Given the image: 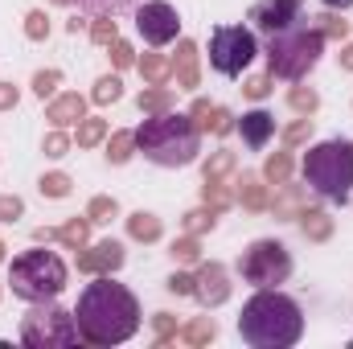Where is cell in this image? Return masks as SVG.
Instances as JSON below:
<instances>
[{
  "mask_svg": "<svg viewBox=\"0 0 353 349\" xmlns=\"http://www.w3.org/2000/svg\"><path fill=\"white\" fill-rule=\"evenodd\" d=\"M74 321L87 346H123L140 333V300L128 283L111 275H94V283H87L79 296Z\"/></svg>",
  "mask_w": 353,
  "mask_h": 349,
  "instance_id": "1",
  "label": "cell"
},
{
  "mask_svg": "<svg viewBox=\"0 0 353 349\" xmlns=\"http://www.w3.org/2000/svg\"><path fill=\"white\" fill-rule=\"evenodd\" d=\"M239 337L251 349H292L304 337V308L279 288H255L239 312Z\"/></svg>",
  "mask_w": 353,
  "mask_h": 349,
  "instance_id": "2",
  "label": "cell"
},
{
  "mask_svg": "<svg viewBox=\"0 0 353 349\" xmlns=\"http://www.w3.org/2000/svg\"><path fill=\"white\" fill-rule=\"evenodd\" d=\"M136 152H144V161L161 165V169H185L201 157V132L189 119V111H165V115H148L136 128Z\"/></svg>",
  "mask_w": 353,
  "mask_h": 349,
  "instance_id": "3",
  "label": "cell"
},
{
  "mask_svg": "<svg viewBox=\"0 0 353 349\" xmlns=\"http://www.w3.org/2000/svg\"><path fill=\"white\" fill-rule=\"evenodd\" d=\"M304 185L321 193L333 206H345L353 197V144L333 136L304 152Z\"/></svg>",
  "mask_w": 353,
  "mask_h": 349,
  "instance_id": "4",
  "label": "cell"
},
{
  "mask_svg": "<svg viewBox=\"0 0 353 349\" xmlns=\"http://www.w3.org/2000/svg\"><path fill=\"white\" fill-rule=\"evenodd\" d=\"M66 263L58 251H46V247H29L21 255H12L8 263V288L17 300H29V304H41V300H58L66 292Z\"/></svg>",
  "mask_w": 353,
  "mask_h": 349,
  "instance_id": "5",
  "label": "cell"
},
{
  "mask_svg": "<svg viewBox=\"0 0 353 349\" xmlns=\"http://www.w3.org/2000/svg\"><path fill=\"white\" fill-rule=\"evenodd\" d=\"M321 54H325V37L316 33V25H292L267 37V74L283 83H300L316 70Z\"/></svg>",
  "mask_w": 353,
  "mask_h": 349,
  "instance_id": "6",
  "label": "cell"
},
{
  "mask_svg": "<svg viewBox=\"0 0 353 349\" xmlns=\"http://www.w3.org/2000/svg\"><path fill=\"white\" fill-rule=\"evenodd\" d=\"M21 341L29 349H70L83 341V333H79L74 312H66L54 300H41L21 317Z\"/></svg>",
  "mask_w": 353,
  "mask_h": 349,
  "instance_id": "7",
  "label": "cell"
},
{
  "mask_svg": "<svg viewBox=\"0 0 353 349\" xmlns=\"http://www.w3.org/2000/svg\"><path fill=\"white\" fill-rule=\"evenodd\" d=\"M259 58V37L247 25H218L210 33V66L222 79H239Z\"/></svg>",
  "mask_w": 353,
  "mask_h": 349,
  "instance_id": "8",
  "label": "cell"
},
{
  "mask_svg": "<svg viewBox=\"0 0 353 349\" xmlns=\"http://www.w3.org/2000/svg\"><path fill=\"white\" fill-rule=\"evenodd\" d=\"M239 275L251 288H279L292 275V251L279 239H255L243 255H239Z\"/></svg>",
  "mask_w": 353,
  "mask_h": 349,
  "instance_id": "9",
  "label": "cell"
},
{
  "mask_svg": "<svg viewBox=\"0 0 353 349\" xmlns=\"http://www.w3.org/2000/svg\"><path fill=\"white\" fill-rule=\"evenodd\" d=\"M136 33L148 46H169L181 33V12L169 0H144V4H136Z\"/></svg>",
  "mask_w": 353,
  "mask_h": 349,
  "instance_id": "10",
  "label": "cell"
},
{
  "mask_svg": "<svg viewBox=\"0 0 353 349\" xmlns=\"http://www.w3.org/2000/svg\"><path fill=\"white\" fill-rule=\"evenodd\" d=\"M247 21L259 33H267V37L283 33V29H292V25L304 21V0H255L251 12H247Z\"/></svg>",
  "mask_w": 353,
  "mask_h": 349,
  "instance_id": "11",
  "label": "cell"
},
{
  "mask_svg": "<svg viewBox=\"0 0 353 349\" xmlns=\"http://www.w3.org/2000/svg\"><path fill=\"white\" fill-rule=\"evenodd\" d=\"M79 271L83 275H115L123 263H128V251H123V243L119 239H99V243H87V247H79Z\"/></svg>",
  "mask_w": 353,
  "mask_h": 349,
  "instance_id": "12",
  "label": "cell"
},
{
  "mask_svg": "<svg viewBox=\"0 0 353 349\" xmlns=\"http://www.w3.org/2000/svg\"><path fill=\"white\" fill-rule=\"evenodd\" d=\"M197 292H193V300H201L205 308H222L226 300H230V292H234V283H230V271H226V263L218 259H201L197 263Z\"/></svg>",
  "mask_w": 353,
  "mask_h": 349,
  "instance_id": "13",
  "label": "cell"
},
{
  "mask_svg": "<svg viewBox=\"0 0 353 349\" xmlns=\"http://www.w3.org/2000/svg\"><path fill=\"white\" fill-rule=\"evenodd\" d=\"M234 132L243 136V144H247L251 152H263L267 144H271V136H275V115L263 111V107H255V111H247L243 119H234Z\"/></svg>",
  "mask_w": 353,
  "mask_h": 349,
  "instance_id": "14",
  "label": "cell"
},
{
  "mask_svg": "<svg viewBox=\"0 0 353 349\" xmlns=\"http://www.w3.org/2000/svg\"><path fill=\"white\" fill-rule=\"evenodd\" d=\"M87 115V99L79 90H58L50 103H46V119L54 128H79V119Z\"/></svg>",
  "mask_w": 353,
  "mask_h": 349,
  "instance_id": "15",
  "label": "cell"
},
{
  "mask_svg": "<svg viewBox=\"0 0 353 349\" xmlns=\"http://www.w3.org/2000/svg\"><path fill=\"white\" fill-rule=\"evenodd\" d=\"M173 79H176V87L181 90H197L201 87V54H197V41H189V37L176 41Z\"/></svg>",
  "mask_w": 353,
  "mask_h": 349,
  "instance_id": "16",
  "label": "cell"
},
{
  "mask_svg": "<svg viewBox=\"0 0 353 349\" xmlns=\"http://www.w3.org/2000/svg\"><path fill=\"white\" fill-rule=\"evenodd\" d=\"M234 197L247 214H267L271 210V185L263 181V173H243L234 181Z\"/></svg>",
  "mask_w": 353,
  "mask_h": 349,
  "instance_id": "17",
  "label": "cell"
},
{
  "mask_svg": "<svg viewBox=\"0 0 353 349\" xmlns=\"http://www.w3.org/2000/svg\"><path fill=\"white\" fill-rule=\"evenodd\" d=\"M279 193L271 197V214H275V222H296V214L308 206V193H304V185H292V181H283V185H275Z\"/></svg>",
  "mask_w": 353,
  "mask_h": 349,
  "instance_id": "18",
  "label": "cell"
},
{
  "mask_svg": "<svg viewBox=\"0 0 353 349\" xmlns=\"http://www.w3.org/2000/svg\"><path fill=\"white\" fill-rule=\"evenodd\" d=\"M296 226H300V235H304L308 243H329V239H333V218H329V210H321V206H304V210L296 214Z\"/></svg>",
  "mask_w": 353,
  "mask_h": 349,
  "instance_id": "19",
  "label": "cell"
},
{
  "mask_svg": "<svg viewBox=\"0 0 353 349\" xmlns=\"http://www.w3.org/2000/svg\"><path fill=\"white\" fill-rule=\"evenodd\" d=\"M123 222H128V239H132V243L152 247V243H161V239H165V222H161L152 210H136V214H128Z\"/></svg>",
  "mask_w": 353,
  "mask_h": 349,
  "instance_id": "20",
  "label": "cell"
},
{
  "mask_svg": "<svg viewBox=\"0 0 353 349\" xmlns=\"http://www.w3.org/2000/svg\"><path fill=\"white\" fill-rule=\"evenodd\" d=\"M54 4L79 8V12H87V17H119V12H128V8H136V4H144V0H54Z\"/></svg>",
  "mask_w": 353,
  "mask_h": 349,
  "instance_id": "21",
  "label": "cell"
},
{
  "mask_svg": "<svg viewBox=\"0 0 353 349\" xmlns=\"http://www.w3.org/2000/svg\"><path fill=\"white\" fill-rule=\"evenodd\" d=\"M136 70H140L144 83L169 87V79H173V58H165V54H144V58H136Z\"/></svg>",
  "mask_w": 353,
  "mask_h": 349,
  "instance_id": "22",
  "label": "cell"
},
{
  "mask_svg": "<svg viewBox=\"0 0 353 349\" xmlns=\"http://www.w3.org/2000/svg\"><path fill=\"white\" fill-rule=\"evenodd\" d=\"M176 94L173 87H152V83H144V90L136 94V107L144 111V115H165V111H173Z\"/></svg>",
  "mask_w": 353,
  "mask_h": 349,
  "instance_id": "23",
  "label": "cell"
},
{
  "mask_svg": "<svg viewBox=\"0 0 353 349\" xmlns=\"http://www.w3.org/2000/svg\"><path fill=\"white\" fill-rule=\"evenodd\" d=\"M176 337H181L185 346H210V341L218 337V321H214V317H193V321H185V325L176 329Z\"/></svg>",
  "mask_w": 353,
  "mask_h": 349,
  "instance_id": "24",
  "label": "cell"
},
{
  "mask_svg": "<svg viewBox=\"0 0 353 349\" xmlns=\"http://www.w3.org/2000/svg\"><path fill=\"white\" fill-rule=\"evenodd\" d=\"M103 144H107V165H128L136 157V132H128V128L111 132Z\"/></svg>",
  "mask_w": 353,
  "mask_h": 349,
  "instance_id": "25",
  "label": "cell"
},
{
  "mask_svg": "<svg viewBox=\"0 0 353 349\" xmlns=\"http://www.w3.org/2000/svg\"><path fill=\"white\" fill-rule=\"evenodd\" d=\"M214 226H218V210H210L205 201L193 206V210H185V218H181V230H185V235H197V239L210 235Z\"/></svg>",
  "mask_w": 353,
  "mask_h": 349,
  "instance_id": "26",
  "label": "cell"
},
{
  "mask_svg": "<svg viewBox=\"0 0 353 349\" xmlns=\"http://www.w3.org/2000/svg\"><path fill=\"white\" fill-rule=\"evenodd\" d=\"M90 226H94V222H90L87 214H83V218H70V222H62V226H58V243H62L66 251H79V247H87V243H90Z\"/></svg>",
  "mask_w": 353,
  "mask_h": 349,
  "instance_id": "27",
  "label": "cell"
},
{
  "mask_svg": "<svg viewBox=\"0 0 353 349\" xmlns=\"http://www.w3.org/2000/svg\"><path fill=\"white\" fill-rule=\"evenodd\" d=\"M234 169H239V152H230V148H218V152H210L201 161V177L205 181H222V177H230Z\"/></svg>",
  "mask_w": 353,
  "mask_h": 349,
  "instance_id": "28",
  "label": "cell"
},
{
  "mask_svg": "<svg viewBox=\"0 0 353 349\" xmlns=\"http://www.w3.org/2000/svg\"><path fill=\"white\" fill-rule=\"evenodd\" d=\"M292 169H296L292 148H279V152H271L263 161V181L267 185H283V181H292Z\"/></svg>",
  "mask_w": 353,
  "mask_h": 349,
  "instance_id": "29",
  "label": "cell"
},
{
  "mask_svg": "<svg viewBox=\"0 0 353 349\" xmlns=\"http://www.w3.org/2000/svg\"><path fill=\"white\" fill-rule=\"evenodd\" d=\"M197 132L201 136H230L234 132V115H230V107H210V115H201L197 119Z\"/></svg>",
  "mask_w": 353,
  "mask_h": 349,
  "instance_id": "30",
  "label": "cell"
},
{
  "mask_svg": "<svg viewBox=\"0 0 353 349\" xmlns=\"http://www.w3.org/2000/svg\"><path fill=\"white\" fill-rule=\"evenodd\" d=\"M312 25H316V33L325 37V41H350V21L341 17V12H321V17H312Z\"/></svg>",
  "mask_w": 353,
  "mask_h": 349,
  "instance_id": "31",
  "label": "cell"
},
{
  "mask_svg": "<svg viewBox=\"0 0 353 349\" xmlns=\"http://www.w3.org/2000/svg\"><path fill=\"white\" fill-rule=\"evenodd\" d=\"M201 201L210 206V210H230V206H239V197H234V185H226V181H205L201 185Z\"/></svg>",
  "mask_w": 353,
  "mask_h": 349,
  "instance_id": "32",
  "label": "cell"
},
{
  "mask_svg": "<svg viewBox=\"0 0 353 349\" xmlns=\"http://www.w3.org/2000/svg\"><path fill=\"white\" fill-rule=\"evenodd\" d=\"M288 107H292L296 115H316V111H321V90L304 87V79H300L296 87L288 90Z\"/></svg>",
  "mask_w": 353,
  "mask_h": 349,
  "instance_id": "33",
  "label": "cell"
},
{
  "mask_svg": "<svg viewBox=\"0 0 353 349\" xmlns=\"http://www.w3.org/2000/svg\"><path fill=\"white\" fill-rule=\"evenodd\" d=\"M37 189H41V197H50V201H62V197H70V193H74V177L62 173V169H54V173H41Z\"/></svg>",
  "mask_w": 353,
  "mask_h": 349,
  "instance_id": "34",
  "label": "cell"
},
{
  "mask_svg": "<svg viewBox=\"0 0 353 349\" xmlns=\"http://www.w3.org/2000/svg\"><path fill=\"white\" fill-rule=\"evenodd\" d=\"M103 140H107V119L103 115H83L79 119V132H74V144L79 148H94Z\"/></svg>",
  "mask_w": 353,
  "mask_h": 349,
  "instance_id": "35",
  "label": "cell"
},
{
  "mask_svg": "<svg viewBox=\"0 0 353 349\" xmlns=\"http://www.w3.org/2000/svg\"><path fill=\"white\" fill-rule=\"evenodd\" d=\"M169 255H173V263H181V267H197V263H201V239H197V235H181V239L169 243Z\"/></svg>",
  "mask_w": 353,
  "mask_h": 349,
  "instance_id": "36",
  "label": "cell"
},
{
  "mask_svg": "<svg viewBox=\"0 0 353 349\" xmlns=\"http://www.w3.org/2000/svg\"><path fill=\"white\" fill-rule=\"evenodd\" d=\"M87 218L94 226H107V222H115L119 218V201L111 197V193H94L87 201Z\"/></svg>",
  "mask_w": 353,
  "mask_h": 349,
  "instance_id": "37",
  "label": "cell"
},
{
  "mask_svg": "<svg viewBox=\"0 0 353 349\" xmlns=\"http://www.w3.org/2000/svg\"><path fill=\"white\" fill-rule=\"evenodd\" d=\"M119 99H123V79H119V74H103V79H94L90 103H99V107H111V103H119Z\"/></svg>",
  "mask_w": 353,
  "mask_h": 349,
  "instance_id": "38",
  "label": "cell"
},
{
  "mask_svg": "<svg viewBox=\"0 0 353 349\" xmlns=\"http://www.w3.org/2000/svg\"><path fill=\"white\" fill-rule=\"evenodd\" d=\"M87 33H90V41H94V46H103V50H107V46L119 37V21H115V17H90Z\"/></svg>",
  "mask_w": 353,
  "mask_h": 349,
  "instance_id": "39",
  "label": "cell"
},
{
  "mask_svg": "<svg viewBox=\"0 0 353 349\" xmlns=\"http://www.w3.org/2000/svg\"><path fill=\"white\" fill-rule=\"evenodd\" d=\"M70 148H74V136H66V128H54V132L41 140V152H46L50 161H62V157H70Z\"/></svg>",
  "mask_w": 353,
  "mask_h": 349,
  "instance_id": "40",
  "label": "cell"
},
{
  "mask_svg": "<svg viewBox=\"0 0 353 349\" xmlns=\"http://www.w3.org/2000/svg\"><path fill=\"white\" fill-rule=\"evenodd\" d=\"M304 140H312V115H300L283 128V148H300Z\"/></svg>",
  "mask_w": 353,
  "mask_h": 349,
  "instance_id": "41",
  "label": "cell"
},
{
  "mask_svg": "<svg viewBox=\"0 0 353 349\" xmlns=\"http://www.w3.org/2000/svg\"><path fill=\"white\" fill-rule=\"evenodd\" d=\"M29 87H33V94H37V99H54V94H58V87H62V70H54V66H50V70H37Z\"/></svg>",
  "mask_w": 353,
  "mask_h": 349,
  "instance_id": "42",
  "label": "cell"
},
{
  "mask_svg": "<svg viewBox=\"0 0 353 349\" xmlns=\"http://www.w3.org/2000/svg\"><path fill=\"white\" fill-rule=\"evenodd\" d=\"M25 37H29V41H46V37H50V17H46V8L25 12Z\"/></svg>",
  "mask_w": 353,
  "mask_h": 349,
  "instance_id": "43",
  "label": "cell"
},
{
  "mask_svg": "<svg viewBox=\"0 0 353 349\" xmlns=\"http://www.w3.org/2000/svg\"><path fill=\"white\" fill-rule=\"evenodd\" d=\"M107 50H111L107 58H111V66H115V70H132V66H136V50H132V41L115 37V41H111Z\"/></svg>",
  "mask_w": 353,
  "mask_h": 349,
  "instance_id": "44",
  "label": "cell"
},
{
  "mask_svg": "<svg viewBox=\"0 0 353 349\" xmlns=\"http://www.w3.org/2000/svg\"><path fill=\"white\" fill-rule=\"evenodd\" d=\"M176 317L173 312H152V333H157V346H169V341H176Z\"/></svg>",
  "mask_w": 353,
  "mask_h": 349,
  "instance_id": "45",
  "label": "cell"
},
{
  "mask_svg": "<svg viewBox=\"0 0 353 349\" xmlns=\"http://www.w3.org/2000/svg\"><path fill=\"white\" fill-rule=\"evenodd\" d=\"M21 218H25V197H17V193H0V222L12 226V222H21Z\"/></svg>",
  "mask_w": 353,
  "mask_h": 349,
  "instance_id": "46",
  "label": "cell"
},
{
  "mask_svg": "<svg viewBox=\"0 0 353 349\" xmlns=\"http://www.w3.org/2000/svg\"><path fill=\"white\" fill-rule=\"evenodd\" d=\"M165 288H169L173 296H193V292H197V275H193V271H173V275L165 279Z\"/></svg>",
  "mask_w": 353,
  "mask_h": 349,
  "instance_id": "47",
  "label": "cell"
},
{
  "mask_svg": "<svg viewBox=\"0 0 353 349\" xmlns=\"http://www.w3.org/2000/svg\"><path fill=\"white\" fill-rule=\"evenodd\" d=\"M271 83H275L271 74H255V79H247V83H243V94L259 103V99H267V94H271Z\"/></svg>",
  "mask_w": 353,
  "mask_h": 349,
  "instance_id": "48",
  "label": "cell"
},
{
  "mask_svg": "<svg viewBox=\"0 0 353 349\" xmlns=\"http://www.w3.org/2000/svg\"><path fill=\"white\" fill-rule=\"evenodd\" d=\"M21 103V90L12 87V83H0V111H12Z\"/></svg>",
  "mask_w": 353,
  "mask_h": 349,
  "instance_id": "49",
  "label": "cell"
},
{
  "mask_svg": "<svg viewBox=\"0 0 353 349\" xmlns=\"http://www.w3.org/2000/svg\"><path fill=\"white\" fill-rule=\"evenodd\" d=\"M210 107H214V103H210V99H201V94H197V99H193V107H189V119H193V123H197V119H201V115H210Z\"/></svg>",
  "mask_w": 353,
  "mask_h": 349,
  "instance_id": "50",
  "label": "cell"
},
{
  "mask_svg": "<svg viewBox=\"0 0 353 349\" xmlns=\"http://www.w3.org/2000/svg\"><path fill=\"white\" fill-rule=\"evenodd\" d=\"M337 66H341L345 74H353V41H345V46H341V54H337Z\"/></svg>",
  "mask_w": 353,
  "mask_h": 349,
  "instance_id": "51",
  "label": "cell"
},
{
  "mask_svg": "<svg viewBox=\"0 0 353 349\" xmlns=\"http://www.w3.org/2000/svg\"><path fill=\"white\" fill-rule=\"evenodd\" d=\"M33 239H37V243H54V239H58V226H37Z\"/></svg>",
  "mask_w": 353,
  "mask_h": 349,
  "instance_id": "52",
  "label": "cell"
},
{
  "mask_svg": "<svg viewBox=\"0 0 353 349\" xmlns=\"http://www.w3.org/2000/svg\"><path fill=\"white\" fill-rule=\"evenodd\" d=\"M325 8H333V12H350L353 8V0H321Z\"/></svg>",
  "mask_w": 353,
  "mask_h": 349,
  "instance_id": "53",
  "label": "cell"
},
{
  "mask_svg": "<svg viewBox=\"0 0 353 349\" xmlns=\"http://www.w3.org/2000/svg\"><path fill=\"white\" fill-rule=\"evenodd\" d=\"M87 25H90V21H83V17H70V21H66V29H70V33H83Z\"/></svg>",
  "mask_w": 353,
  "mask_h": 349,
  "instance_id": "54",
  "label": "cell"
},
{
  "mask_svg": "<svg viewBox=\"0 0 353 349\" xmlns=\"http://www.w3.org/2000/svg\"><path fill=\"white\" fill-rule=\"evenodd\" d=\"M4 255H8V243H4V239H0V263H4Z\"/></svg>",
  "mask_w": 353,
  "mask_h": 349,
  "instance_id": "55",
  "label": "cell"
}]
</instances>
